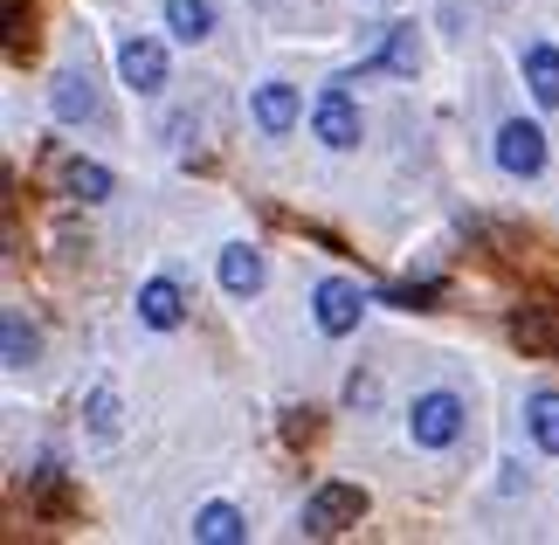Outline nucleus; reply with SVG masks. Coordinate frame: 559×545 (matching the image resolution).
<instances>
[{
  "instance_id": "1",
  "label": "nucleus",
  "mask_w": 559,
  "mask_h": 545,
  "mask_svg": "<svg viewBox=\"0 0 559 545\" xmlns=\"http://www.w3.org/2000/svg\"><path fill=\"white\" fill-rule=\"evenodd\" d=\"M359 518H367V490H359V484H325L305 505L297 532H305V538H338L346 525H359Z\"/></svg>"
},
{
  "instance_id": "2",
  "label": "nucleus",
  "mask_w": 559,
  "mask_h": 545,
  "mask_svg": "<svg viewBox=\"0 0 559 545\" xmlns=\"http://www.w3.org/2000/svg\"><path fill=\"white\" fill-rule=\"evenodd\" d=\"M407 435H415V449H449L463 435V401L449 394V387L421 394L415 407H407Z\"/></svg>"
},
{
  "instance_id": "3",
  "label": "nucleus",
  "mask_w": 559,
  "mask_h": 545,
  "mask_svg": "<svg viewBox=\"0 0 559 545\" xmlns=\"http://www.w3.org/2000/svg\"><path fill=\"white\" fill-rule=\"evenodd\" d=\"M311 311H318V332H325V339H346L353 324H359V311H367V297H359V283L325 276V283H318V297H311Z\"/></svg>"
},
{
  "instance_id": "4",
  "label": "nucleus",
  "mask_w": 559,
  "mask_h": 545,
  "mask_svg": "<svg viewBox=\"0 0 559 545\" xmlns=\"http://www.w3.org/2000/svg\"><path fill=\"white\" fill-rule=\"evenodd\" d=\"M498 166L511 173V180H532V173L546 166V132H539V125H525V118H511L504 132H498Z\"/></svg>"
},
{
  "instance_id": "5",
  "label": "nucleus",
  "mask_w": 559,
  "mask_h": 545,
  "mask_svg": "<svg viewBox=\"0 0 559 545\" xmlns=\"http://www.w3.org/2000/svg\"><path fill=\"white\" fill-rule=\"evenodd\" d=\"M118 76H124V91H139V97L166 91V49H159V42H145V35H132L118 49Z\"/></svg>"
},
{
  "instance_id": "6",
  "label": "nucleus",
  "mask_w": 559,
  "mask_h": 545,
  "mask_svg": "<svg viewBox=\"0 0 559 545\" xmlns=\"http://www.w3.org/2000/svg\"><path fill=\"white\" fill-rule=\"evenodd\" d=\"M311 132L325 139L332 152H346V145H359V111H353V97L338 91V83H332L325 97H318V111H311Z\"/></svg>"
},
{
  "instance_id": "7",
  "label": "nucleus",
  "mask_w": 559,
  "mask_h": 545,
  "mask_svg": "<svg viewBox=\"0 0 559 545\" xmlns=\"http://www.w3.org/2000/svg\"><path fill=\"white\" fill-rule=\"evenodd\" d=\"M263 249H249V242H235V249H222V291L228 297H255L263 291Z\"/></svg>"
},
{
  "instance_id": "8",
  "label": "nucleus",
  "mask_w": 559,
  "mask_h": 545,
  "mask_svg": "<svg viewBox=\"0 0 559 545\" xmlns=\"http://www.w3.org/2000/svg\"><path fill=\"white\" fill-rule=\"evenodd\" d=\"M255 125H263L270 139L297 132V91H290V83H263V91H255Z\"/></svg>"
},
{
  "instance_id": "9",
  "label": "nucleus",
  "mask_w": 559,
  "mask_h": 545,
  "mask_svg": "<svg viewBox=\"0 0 559 545\" xmlns=\"http://www.w3.org/2000/svg\"><path fill=\"white\" fill-rule=\"evenodd\" d=\"M139 318L153 324V332H174V324L187 318V304H180V291H174L166 276H153V283L139 291Z\"/></svg>"
},
{
  "instance_id": "10",
  "label": "nucleus",
  "mask_w": 559,
  "mask_h": 545,
  "mask_svg": "<svg viewBox=\"0 0 559 545\" xmlns=\"http://www.w3.org/2000/svg\"><path fill=\"white\" fill-rule=\"evenodd\" d=\"M166 28L180 42H207L214 35V0H166Z\"/></svg>"
},
{
  "instance_id": "11",
  "label": "nucleus",
  "mask_w": 559,
  "mask_h": 545,
  "mask_svg": "<svg viewBox=\"0 0 559 545\" xmlns=\"http://www.w3.org/2000/svg\"><path fill=\"white\" fill-rule=\"evenodd\" d=\"M525 428H532V442H539L546 455H559V394L552 387H539V394L525 401Z\"/></svg>"
},
{
  "instance_id": "12",
  "label": "nucleus",
  "mask_w": 559,
  "mask_h": 545,
  "mask_svg": "<svg viewBox=\"0 0 559 545\" xmlns=\"http://www.w3.org/2000/svg\"><path fill=\"white\" fill-rule=\"evenodd\" d=\"M525 83L539 104H559V49H546V42H532L525 49Z\"/></svg>"
},
{
  "instance_id": "13",
  "label": "nucleus",
  "mask_w": 559,
  "mask_h": 545,
  "mask_svg": "<svg viewBox=\"0 0 559 545\" xmlns=\"http://www.w3.org/2000/svg\"><path fill=\"white\" fill-rule=\"evenodd\" d=\"M56 118H97V91H91V76L70 70V76H56Z\"/></svg>"
},
{
  "instance_id": "14",
  "label": "nucleus",
  "mask_w": 559,
  "mask_h": 545,
  "mask_svg": "<svg viewBox=\"0 0 559 545\" xmlns=\"http://www.w3.org/2000/svg\"><path fill=\"white\" fill-rule=\"evenodd\" d=\"M62 187H70L76 201H111V173L97 159H62Z\"/></svg>"
},
{
  "instance_id": "15",
  "label": "nucleus",
  "mask_w": 559,
  "mask_h": 545,
  "mask_svg": "<svg viewBox=\"0 0 559 545\" xmlns=\"http://www.w3.org/2000/svg\"><path fill=\"white\" fill-rule=\"evenodd\" d=\"M193 538H207V545H235V538H242V511H235V505H207L201 518H193Z\"/></svg>"
},
{
  "instance_id": "16",
  "label": "nucleus",
  "mask_w": 559,
  "mask_h": 545,
  "mask_svg": "<svg viewBox=\"0 0 559 545\" xmlns=\"http://www.w3.org/2000/svg\"><path fill=\"white\" fill-rule=\"evenodd\" d=\"M380 62H386L394 76H415V70H421V42H415V28H386Z\"/></svg>"
},
{
  "instance_id": "17",
  "label": "nucleus",
  "mask_w": 559,
  "mask_h": 545,
  "mask_svg": "<svg viewBox=\"0 0 559 545\" xmlns=\"http://www.w3.org/2000/svg\"><path fill=\"white\" fill-rule=\"evenodd\" d=\"M0 345H8V366H28L41 339H35V324L21 318V311H8V324H0Z\"/></svg>"
},
{
  "instance_id": "18",
  "label": "nucleus",
  "mask_w": 559,
  "mask_h": 545,
  "mask_svg": "<svg viewBox=\"0 0 559 545\" xmlns=\"http://www.w3.org/2000/svg\"><path fill=\"white\" fill-rule=\"evenodd\" d=\"M91 422H97V435H118V394H111V387L91 394Z\"/></svg>"
},
{
  "instance_id": "19",
  "label": "nucleus",
  "mask_w": 559,
  "mask_h": 545,
  "mask_svg": "<svg viewBox=\"0 0 559 545\" xmlns=\"http://www.w3.org/2000/svg\"><path fill=\"white\" fill-rule=\"evenodd\" d=\"M511 339H519V345H532V353H546V324H539V318H525V311L511 318Z\"/></svg>"
}]
</instances>
